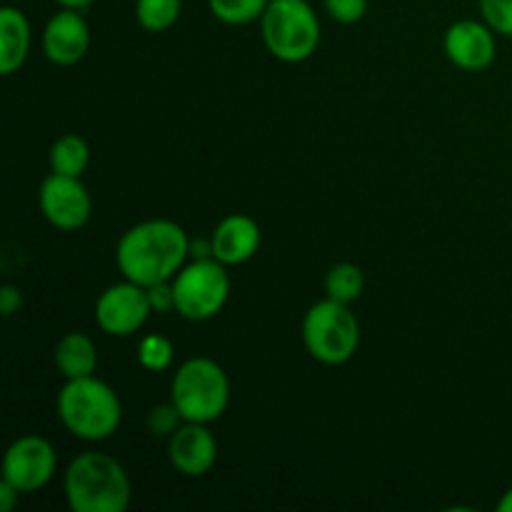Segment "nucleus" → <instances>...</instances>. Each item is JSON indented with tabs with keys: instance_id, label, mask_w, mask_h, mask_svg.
Returning <instances> with one entry per match:
<instances>
[{
	"instance_id": "obj_1",
	"label": "nucleus",
	"mask_w": 512,
	"mask_h": 512,
	"mask_svg": "<svg viewBox=\"0 0 512 512\" xmlns=\"http://www.w3.org/2000/svg\"><path fill=\"white\" fill-rule=\"evenodd\" d=\"M190 258V238L175 220L153 218L133 225L115 248V263L125 280L150 288L168 283Z\"/></svg>"
},
{
	"instance_id": "obj_2",
	"label": "nucleus",
	"mask_w": 512,
	"mask_h": 512,
	"mask_svg": "<svg viewBox=\"0 0 512 512\" xmlns=\"http://www.w3.org/2000/svg\"><path fill=\"white\" fill-rule=\"evenodd\" d=\"M65 500L73 512H125L133 500L128 473L105 453H80L65 470Z\"/></svg>"
},
{
	"instance_id": "obj_3",
	"label": "nucleus",
	"mask_w": 512,
	"mask_h": 512,
	"mask_svg": "<svg viewBox=\"0 0 512 512\" xmlns=\"http://www.w3.org/2000/svg\"><path fill=\"white\" fill-rule=\"evenodd\" d=\"M58 418L73 438L100 443L118 433L123 423V405L105 380L88 375L65 380L58 393Z\"/></svg>"
},
{
	"instance_id": "obj_4",
	"label": "nucleus",
	"mask_w": 512,
	"mask_h": 512,
	"mask_svg": "<svg viewBox=\"0 0 512 512\" xmlns=\"http://www.w3.org/2000/svg\"><path fill=\"white\" fill-rule=\"evenodd\" d=\"M260 35L275 60L303 63L320 45V18L308 0H270Z\"/></svg>"
},
{
	"instance_id": "obj_5",
	"label": "nucleus",
	"mask_w": 512,
	"mask_h": 512,
	"mask_svg": "<svg viewBox=\"0 0 512 512\" xmlns=\"http://www.w3.org/2000/svg\"><path fill=\"white\" fill-rule=\"evenodd\" d=\"M170 400L185 423H213L228 410L230 380L210 358H190L175 370Z\"/></svg>"
},
{
	"instance_id": "obj_6",
	"label": "nucleus",
	"mask_w": 512,
	"mask_h": 512,
	"mask_svg": "<svg viewBox=\"0 0 512 512\" xmlns=\"http://www.w3.org/2000/svg\"><path fill=\"white\" fill-rule=\"evenodd\" d=\"M305 350L323 365H345L360 345V323L350 305L333 298L310 305L300 325Z\"/></svg>"
},
{
	"instance_id": "obj_7",
	"label": "nucleus",
	"mask_w": 512,
	"mask_h": 512,
	"mask_svg": "<svg viewBox=\"0 0 512 512\" xmlns=\"http://www.w3.org/2000/svg\"><path fill=\"white\" fill-rule=\"evenodd\" d=\"M175 313L193 323H205L225 308L230 298L228 265L215 258L190 260L173 278Z\"/></svg>"
},
{
	"instance_id": "obj_8",
	"label": "nucleus",
	"mask_w": 512,
	"mask_h": 512,
	"mask_svg": "<svg viewBox=\"0 0 512 512\" xmlns=\"http://www.w3.org/2000/svg\"><path fill=\"white\" fill-rule=\"evenodd\" d=\"M55 470H58V455L53 445L40 435H23L5 450L0 480L18 488L23 495H30L43 490L55 478Z\"/></svg>"
},
{
	"instance_id": "obj_9",
	"label": "nucleus",
	"mask_w": 512,
	"mask_h": 512,
	"mask_svg": "<svg viewBox=\"0 0 512 512\" xmlns=\"http://www.w3.org/2000/svg\"><path fill=\"white\" fill-rule=\"evenodd\" d=\"M150 313L153 308H150L148 288L133 283V280L110 285L95 300V323L113 338H128V335L138 333L148 323Z\"/></svg>"
},
{
	"instance_id": "obj_10",
	"label": "nucleus",
	"mask_w": 512,
	"mask_h": 512,
	"mask_svg": "<svg viewBox=\"0 0 512 512\" xmlns=\"http://www.w3.org/2000/svg\"><path fill=\"white\" fill-rule=\"evenodd\" d=\"M40 213L53 228L73 233L88 225L93 215V198L83 180L75 175L50 173L38 190Z\"/></svg>"
},
{
	"instance_id": "obj_11",
	"label": "nucleus",
	"mask_w": 512,
	"mask_h": 512,
	"mask_svg": "<svg viewBox=\"0 0 512 512\" xmlns=\"http://www.w3.org/2000/svg\"><path fill=\"white\" fill-rule=\"evenodd\" d=\"M495 30L485 20H458L445 30L443 48L450 63L468 73H480L490 68L498 55V43H495Z\"/></svg>"
},
{
	"instance_id": "obj_12",
	"label": "nucleus",
	"mask_w": 512,
	"mask_h": 512,
	"mask_svg": "<svg viewBox=\"0 0 512 512\" xmlns=\"http://www.w3.org/2000/svg\"><path fill=\"white\" fill-rule=\"evenodd\" d=\"M170 465L185 478H203L218 460V440L208 423H183L168 438Z\"/></svg>"
},
{
	"instance_id": "obj_13",
	"label": "nucleus",
	"mask_w": 512,
	"mask_h": 512,
	"mask_svg": "<svg viewBox=\"0 0 512 512\" xmlns=\"http://www.w3.org/2000/svg\"><path fill=\"white\" fill-rule=\"evenodd\" d=\"M90 48V25L80 10L60 8L43 28V53L50 63L68 65L80 63Z\"/></svg>"
},
{
	"instance_id": "obj_14",
	"label": "nucleus",
	"mask_w": 512,
	"mask_h": 512,
	"mask_svg": "<svg viewBox=\"0 0 512 512\" xmlns=\"http://www.w3.org/2000/svg\"><path fill=\"white\" fill-rule=\"evenodd\" d=\"M213 240V258L223 265H243L260 250V225L250 215H228L218 223L210 235Z\"/></svg>"
},
{
	"instance_id": "obj_15",
	"label": "nucleus",
	"mask_w": 512,
	"mask_h": 512,
	"mask_svg": "<svg viewBox=\"0 0 512 512\" xmlns=\"http://www.w3.org/2000/svg\"><path fill=\"white\" fill-rule=\"evenodd\" d=\"M33 30L28 15L13 5L0 8V73L13 75L28 60Z\"/></svg>"
},
{
	"instance_id": "obj_16",
	"label": "nucleus",
	"mask_w": 512,
	"mask_h": 512,
	"mask_svg": "<svg viewBox=\"0 0 512 512\" xmlns=\"http://www.w3.org/2000/svg\"><path fill=\"white\" fill-rule=\"evenodd\" d=\"M53 360L65 380L88 378V375H95V368H98V348L90 335L68 333L55 345Z\"/></svg>"
},
{
	"instance_id": "obj_17",
	"label": "nucleus",
	"mask_w": 512,
	"mask_h": 512,
	"mask_svg": "<svg viewBox=\"0 0 512 512\" xmlns=\"http://www.w3.org/2000/svg\"><path fill=\"white\" fill-rule=\"evenodd\" d=\"M90 163V148L80 135H60L53 145H50V173L60 175H80L85 173Z\"/></svg>"
},
{
	"instance_id": "obj_18",
	"label": "nucleus",
	"mask_w": 512,
	"mask_h": 512,
	"mask_svg": "<svg viewBox=\"0 0 512 512\" xmlns=\"http://www.w3.org/2000/svg\"><path fill=\"white\" fill-rule=\"evenodd\" d=\"M365 275L355 263H335L325 275V295L338 303L353 305L363 295Z\"/></svg>"
},
{
	"instance_id": "obj_19",
	"label": "nucleus",
	"mask_w": 512,
	"mask_h": 512,
	"mask_svg": "<svg viewBox=\"0 0 512 512\" xmlns=\"http://www.w3.org/2000/svg\"><path fill=\"white\" fill-rule=\"evenodd\" d=\"M183 10V0H135V20L148 33H165L173 28Z\"/></svg>"
},
{
	"instance_id": "obj_20",
	"label": "nucleus",
	"mask_w": 512,
	"mask_h": 512,
	"mask_svg": "<svg viewBox=\"0 0 512 512\" xmlns=\"http://www.w3.org/2000/svg\"><path fill=\"white\" fill-rule=\"evenodd\" d=\"M268 3L270 0H208V8L220 23L250 25L263 18Z\"/></svg>"
},
{
	"instance_id": "obj_21",
	"label": "nucleus",
	"mask_w": 512,
	"mask_h": 512,
	"mask_svg": "<svg viewBox=\"0 0 512 512\" xmlns=\"http://www.w3.org/2000/svg\"><path fill=\"white\" fill-rule=\"evenodd\" d=\"M175 360V348L165 335L150 333L140 340L138 345V363L143 365L150 373H163L173 365Z\"/></svg>"
},
{
	"instance_id": "obj_22",
	"label": "nucleus",
	"mask_w": 512,
	"mask_h": 512,
	"mask_svg": "<svg viewBox=\"0 0 512 512\" xmlns=\"http://www.w3.org/2000/svg\"><path fill=\"white\" fill-rule=\"evenodd\" d=\"M183 423V415H180V410L170 400V403L155 405L148 413V423L145 425H148V433L155 435V438H170Z\"/></svg>"
},
{
	"instance_id": "obj_23",
	"label": "nucleus",
	"mask_w": 512,
	"mask_h": 512,
	"mask_svg": "<svg viewBox=\"0 0 512 512\" xmlns=\"http://www.w3.org/2000/svg\"><path fill=\"white\" fill-rule=\"evenodd\" d=\"M480 15L495 33L512 38V0H480Z\"/></svg>"
},
{
	"instance_id": "obj_24",
	"label": "nucleus",
	"mask_w": 512,
	"mask_h": 512,
	"mask_svg": "<svg viewBox=\"0 0 512 512\" xmlns=\"http://www.w3.org/2000/svg\"><path fill=\"white\" fill-rule=\"evenodd\" d=\"M325 13L340 25L360 23L368 13V0H323Z\"/></svg>"
},
{
	"instance_id": "obj_25",
	"label": "nucleus",
	"mask_w": 512,
	"mask_h": 512,
	"mask_svg": "<svg viewBox=\"0 0 512 512\" xmlns=\"http://www.w3.org/2000/svg\"><path fill=\"white\" fill-rule=\"evenodd\" d=\"M148 298H150V308H153V313H160V315L173 313V310H175L173 280H168V283L150 285V288H148Z\"/></svg>"
},
{
	"instance_id": "obj_26",
	"label": "nucleus",
	"mask_w": 512,
	"mask_h": 512,
	"mask_svg": "<svg viewBox=\"0 0 512 512\" xmlns=\"http://www.w3.org/2000/svg\"><path fill=\"white\" fill-rule=\"evenodd\" d=\"M20 305H23V293H20V288L5 283L3 288H0V313H3L5 318H10L13 313H18Z\"/></svg>"
},
{
	"instance_id": "obj_27",
	"label": "nucleus",
	"mask_w": 512,
	"mask_h": 512,
	"mask_svg": "<svg viewBox=\"0 0 512 512\" xmlns=\"http://www.w3.org/2000/svg\"><path fill=\"white\" fill-rule=\"evenodd\" d=\"M20 490L13 488L10 483H5V480H0V512H10L18 505L20 500Z\"/></svg>"
},
{
	"instance_id": "obj_28",
	"label": "nucleus",
	"mask_w": 512,
	"mask_h": 512,
	"mask_svg": "<svg viewBox=\"0 0 512 512\" xmlns=\"http://www.w3.org/2000/svg\"><path fill=\"white\" fill-rule=\"evenodd\" d=\"M190 258H213V240H190Z\"/></svg>"
},
{
	"instance_id": "obj_29",
	"label": "nucleus",
	"mask_w": 512,
	"mask_h": 512,
	"mask_svg": "<svg viewBox=\"0 0 512 512\" xmlns=\"http://www.w3.org/2000/svg\"><path fill=\"white\" fill-rule=\"evenodd\" d=\"M55 3H58L60 8H73V10H83V8H88V5H93L95 0H55Z\"/></svg>"
},
{
	"instance_id": "obj_30",
	"label": "nucleus",
	"mask_w": 512,
	"mask_h": 512,
	"mask_svg": "<svg viewBox=\"0 0 512 512\" xmlns=\"http://www.w3.org/2000/svg\"><path fill=\"white\" fill-rule=\"evenodd\" d=\"M498 512H512V488L503 493V498L498 500Z\"/></svg>"
}]
</instances>
